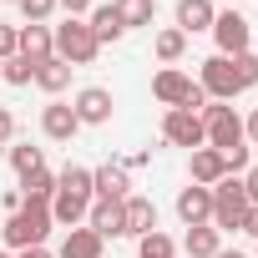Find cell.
I'll return each mask as SVG.
<instances>
[{"mask_svg":"<svg viewBox=\"0 0 258 258\" xmlns=\"http://www.w3.org/2000/svg\"><path fill=\"white\" fill-rule=\"evenodd\" d=\"M16 56H26L31 66L51 61V56H56V36H51V26H21V46H16Z\"/></svg>","mask_w":258,"mask_h":258,"instance_id":"4fadbf2b","label":"cell"},{"mask_svg":"<svg viewBox=\"0 0 258 258\" xmlns=\"http://www.w3.org/2000/svg\"><path fill=\"white\" fill-rule=\"evenodd\" d=\"M198 86H203L208 101H233V96L248 91V81H243V71H238L233 56H208L203 71H198Z\"/></svg>","mask_w":258,"mask_h":258,"instance_id":"7a4b0ae2","label":"cell"},{"mask_svg":"<svg viewBox=\"0 0 258 258\" xmlns=\"http://www.w3.org/2000/svg\"><path fill=\"white\" fill-rule=\"evenodd\" d=\"M41 132H46L51 142H71V137L81 132V116L71 111V101H51V106L41 111Z\"/></svg>","mask_w":258,"mask_h":258,"instance_id":"7c38bea8","label":"cell"},{"mask_svg":"<svg viewBox=\"0 0 258 258\" xmlns=\"http://www.w3.org/2000/svg\"><path fill=\"white\" fill-rule=\"evenodd\" d=\"M248 192H243V177H223L213 182V228L218 233H243V218H248Z\"/></svg>","mask_w":258,"mask_h":258,"instance_id":"3957f363","label":"cell"},{"mask_svg":"<svg viewBox=\"0 0 258 258\" xmlns=\"http://www.w3.org/2000/svg\"><path fill=\"white\" fill-rule=\"evenodd\" d=\"M172 253H177V243H172L162 228H152V233L137 238V258H172Z\"/></svg>","mask_w":258,"mask_h":258,"instance_id":"83f0119b","label":"cell"},{"mask_svg":"<svg viewBox=\"0 0 258 258\" xmlns=\"http://www.w3.org/2000/svg\"><path fill=\"white\" fill-rule=\"evenodd\" d=\"M213 41H218V56H243V51H248V41H253V26L238 16V6L218 11V21H213Z\"/></svg>","mask_w":258,"mask_h":258,"instance_id":"52a82bcc","label":"cell"},{"mask_svg":"<svg viewBox=\"0 0 258 258\" xmlns=\"http://www.w3.org/2000/svg\"><path fill=\"white\" fill-rule=\"evenodd\" d=\"M121 213H126V233L132 238H142V233H152L157 228V208H152V198H121Z\"/></svg>","mask_w":258,"mask_h":258,"instance_id":"ac0fdd59","label":"cell"},{"mask_svg":"<svg viewBox=\"0 0 258 258\" xmlns=\"http://www.w3.org/2000/svg\"><path fill=\"white\" fill-rule=\"evenodd\" d=\"M218 248H223V233H218L213 223H198V228H187V238H182V253H187V258H218Z\"/></svg>","mask_w":258,"mask_h":258,"instance_id":"ffe728a7","label":"cell"},{"mask_svg":"<svg viewBox=\"0 0 258 258\" xmlns=\"http://www.w3.org/2000/svg\"><path fill=\"white\" fill-rule=\"evenodd\" d=\"M152 96H157L162 106H187V111H203V106H208L203 86H198L187 71H177V66H162V71L152 76Z\"/></svg>","mask_w":258,"mask_h":258,"instance_id":"5b68a950","label":"cell"},{"mask_svg":"<svg viewBox=\"0 0 258 258\" xmlns=\"http://www.w3.org/2000/svg\"><path fill=\"white\" fill-rule=\"evenodd\" d=\"M111 106H116V101H111L106 86H81L76 101H71V111L81 116V126H106V121H111Z\"/></svg>","mask_w":258,"mask_h":258,"instance_id":"30bf717a","label":"cell"},{"mask_svg":"<svg viewBox=\"0 0 258 258\" xmlns=\"http://www.w3.org/2000/svg\"><path fill=\"white\" fill-rule=\"evenodd\" d=\"M51 36H56V56H61L71 71H76V66H91L96 51H101L96 36H91V26H86V21H71V16H66V26H56Z\"/></svg>","mask_w":258,"mask_h":258,"instance_id":"8992f818","label":"cell"},{"mask_svg":"<svg viewBox=\"0 0 258 258\" xmlns=\"http://www.w3.org/2000/svg\"><path fill=\"white\" fill-rule=\"evenodd\" d=\"M16 258H56L51 248H26V253H16Z\"/></svg>","mask_w":258,"mask_h":258,"instance_id":"8d00e7d4","label":"cell"},{"mask_svg":"<svg viewBox=\"0 0 258 258\" xmlns=\"http://www.w3.org/2000/svg\"><path fill=\"white\" fill-rule=\"evenodd\" d=\"M223 177H228L223 152H218V147H198V152H192V182H198V187H213V182H223Z\"/></svg>","mask_w":258,"mask_h":258,"instance_id":"e0dca14e","label":"cell"},{"mask_svg":"<svg viewBox=\"0 0 258 258\" xmlns=\"http://www.w3.org/2000/svg\"><path fill=\"white\" fill-rule=\"evenodd\" d=\"M86 213H91V203H86V198H71V192H56V198H51V218H56L61 228H81V223H86Z\"/></svg>","mask_w":258,"mask_h":258,"instance_id":"44dd1931","label":"cell"},{"mask_svg":"<svg viewBox=\"0 0 258 258\" xmlns=\"http://www.w3.org/2000/svg\"><path fill=\"white\" fill-rule=\"evenodd\" d=\"M177 218H182V228L213 223V187H198V182H187V187L177 192Z\"/></svg>","mask_w":258,"mask_h":258,"instance_id":"8fae6325","label":"cell"},{"mask_svg":"<svg viewBox=\"0 0 258 258\" xmlns=\"http://www.w3.org/2000/svg\"><path fill=\"white\" fill-rule=\"evenodd\" d=\"M86 26H91V36H96V46H106V41H121V36H126V26H121V16H116V6H91V16H86Z\"/></svg>","mask_w":258,"mask_h":258,"instance_id":"d6986e66","label":"cell"},{"mask_svg":"<svg viewBox=\"0 0 258 258\" xmlns=\"http://www.w3.org/2000/svg\"><path fill=\"white\" fill-rule=\"evenodd\" d=\"M11 167H16V177H31V172L46 167V152L31 147V142H16V147H11Z\"/></svg>","mask_w":258,"mask_h":258,"instance_id":"4316f807","label":"cell"},{"mask_svg":"<svg viewBox=\"0 0 258 258\" xmlns=\"http://www.w3.org/2000/svg\"><path fill=\"white\" fill-rule=\"evenodd\" d=\"M243 192H248V203L258 208V167H248V172H243Z\"/></svg>","mask_w":258,"mask_h":258,"instance_id":"836d02e7","label":"cell"},{"mask_svg":"<svg viewBox=\"0 0 258 258\" xmlns=\"http://www.w3.org/2000/svg\"><path fill=\"white\" fill-rule=\"evenodd\" d=\"M86 228H91L96 238H121V233H126V213H121V203H91Z\"/></svg>","mask_w":258,"mask_h":258,"instance_id":"9a60e30c","label":"cell"},{"mask_svg":"<svg viewBox=\"0 0 258 258\" xmlns=\"http://www.w3.org/2000/svg\"><path fill=\"white\" fill-rule=\"evenodd\" d=\"M56 228L51 208L41 203H26L21 213L6 218V228H0V238H6V253H26V248H46V233Z\"/></svg>","mask_w":258,"mask_h":258,"instance_id":"6da1fadb","label":"cell"},{"mask_svg":"<svg viewBox=\"0 0 258 258\" xmlns=\"http://www.w3.org/2000/svg\"><path fill=\"white\" fill-rule=\"evenodd\" d=\"M11 137H16V116L0 106V147H11Z\"/></svg>","mask_w":258,"mask_h":258,"instance_id":"d6a6232c","label":"cell"},{"mask_svg":"<svg viewBox=\"0 0 258 258\" xmlns=\"http://www.w3.org/2000/svg\"><path fill=\"white\" fill-rule=\"evenodd\" d=\"M162 137H167L172 147H187V152L208 147L203 121H198V111H187V106H167V116H162Z\"/></svg>","mask_w":258,"mask_h":258,"instance_id":"ba28073f","label":"cell"},{"mask_svg":"<svg viewBox=\"0 0 258 258\" xmlns=\"http://www.w3.org/2000/svg\"><path fill=\"white\" fill-rule=\"evenodd\" d=\"M56 11H66L71 21H86L91 16V0H56Z\"/></svg>","mask_w":258,"mask_h":258,"instance_id":"1f68e13d","label":"cell"},{"mask_svg":"<svg viewBox=\"0 0 258 258\" xmlns=\"http://www.w3.org/2000/svg\"><path fill=\"white\" fill-rule=\"evenodd\" d=\"M0 81H11V86H31L36 81V66L26 56H11V61H0Z\"/></svg>","mask_w":258,"mask_h":258,"instance_id":"f1b7e54d","label":"cell"},{"mask_svg":"<svg viewBox=\"0 0 258 258\" xmlns=\"http://www.w3.org/2000/svg\"><path fill=\"white\" fill-rule=\"evenodd\" d=\"M111 6H116V16H121V26H126V31L152 26V16H157V0H111Z\"/></svg>","mask_w":258,"mask_h":258,"instance_id":"cb8c5ba5","label":"cell"},{"mask_svg":"<svg viewBox=\"0 0 258 258\" xmlns=\"http://www.w3.org/2000/svg\"><path fill=\"white\" fill-rule=\"evenodd\" d=\"M91 198H96V203H121V198H132V177H126V167H121V162L91 167Z\"/></svg>","mask_w":258,"mask_h":258,"instance_id":"9c48e42d","label":"cell"},{"mask_svg":"<svg viewBox=\"0 0 258 258\" xmlns=\"http://www.w3.org/2000/svg\"><path fill=\"white\" fill-rule=\"evenodd\" d=\"M233 6H238V0H233Z\"/></svg>","mask_w":258,"mask_h":258,"instance_id":"60d3db41","label":"cell"},{"mask_svg":"<svg viewBox=\"0 0 258 258\" xmlns=\"http://www.w3.org/2000/svg\"><path fill=\"white\" fill-rule=\"evenodd\" d=\"M243 142H253V147H258V111L243 121Z\"/></svg>","mask_w":258,"mask_h":258,"instance_id":"e575fe53","label":"cell"},{"mask_svg":"<svg viewBox=\"0 0 258 258\" xmlns=\"http://www.w3.org/2000/svg\"><path fill=\"white\" fill-rule=\"evenodd\" d=\"M16 46H21V31H16V26H0V61H11Z\"/></svg>","mask_w":258,"mask_h":258,"instance_id":"4dcf8cb0","label":"cell"},{"mask_svg":"<svg viewBox=\"0 0 258 258\" xmlns=\"http://www.w3.org/2000/svg\"><path fill=\"white\" fill-rule=\"evenodd\" d=\"M101 253H106V238H96L86 223L81 228H66V238L56 248V258H101Z\"/></svg>","mask_w":258,"mask_h":258,"instance_id":"5bb4252c","label":"cell"},{"mask_svg":"<svg viewBox=\"0 0 258 258\" xmlns=\"http://www.w3.org/2000/svg\"><path fill=\"white\" fill-rule=\"evenodd\" d=\"M56 192H71V198H86V203H96L91 198V167H66V172H56Z\"/></svg>","mask_w":258,"mask_h":258,"instance_id":"d4e9b609","label":"cell"},{"mask_svg":"<svg viewBox=\"0 0 258 258\" xmlns=\"http://www.w3.org/2000/svg\"><path fill=\"white\" fill-rule=\"evenodd\" d=\"M218 21V6L213 0H177V31L192 36V31H213Z\"/></svg>","mask_w":258,"mask_h":258,"instance_id":"2e32d148","label":"cell"},{"mask_svg":"<svg viewBox=\"0 0 258 258\" xmlns=\"http://www.w3.org/2000/svg\"><path fill=\"white\" fill-rule=\"evenodd\" d=\"M21 198H26V203H41V208H51V198H56V172H51V167H41V172L21 177Z\"/></svg>","mask_w":258,"mask_h":258,"instance_id":"603a6c76","label":"cell"},{"mask_svg":"<svg viewBox=\"0 0 258 258\" xmlns=\"http://www.w3.org/2000/svg\"><path fill=\"white\" fill-rule=\"evenodd\" d=\"M198 121H203V137H208V147H218V152H233V147H243V116H238L228 101H208V106L198 111Z\"/></svg>","mask_w":258,"mask_h":258,"instance_id":"277c9868","label":"cell"},{"mask_svg":"<svg viewBox=\"0 0 258 258\" xmlns=\"http://www.w3.org/2000/svg\"><path fill=\"white\" fill-rule=\"evenodd\" d=\"M36 86H41V91H51V96H61V91L71 86V66H66L61 56L41 61V66H36Z\"/></svg>","mask_w":258,"mask_h":258,"instance_id":"7402d4cb","label":"cell"},{"mask_svg":"<svg viewBox=\"0 0 258 258\" xmlns=\"http://www.w3.org/2000/svg\"><path fill=\"white\" fill-rule=\"evenodd\" d=\"M243 233H248V238H258V208H248V218H243Z\"/></svg>","mask_w":258,"mask_h":258,"instance_id":"d590c367","label":"cell"},{"mask_svg":"<svg viewBox=\"0 0 258 258\" xmlns=\"http://www.w3.org/2000/svg\"><path fill=\"white\" fill-rule=\"evenodd\" d=\"M0 258H16V253H6V248H0Z\"/></svg>","mask_w":258,"mask_h":258,"instance_id":"f35d334b","label":"cell"},{"mask_svg":"<svg viewBox=\"0 0 258 258\" xmlns=\"http://www.w3.org/2000/svg\"><path fill=\"white\" fill-rule=\"evenodd\" d=\"M6 6H21V0H6Z\"/></svg>","mask_w":258,"mask_h":258,"instance_id":"ab89813d","label":"cell"},{"mask_svg":"<svg viewBox=\"0 0 258 258\" xmlns=\"http://www.w3.org/2000/svg\"><path fill=\"white\" fill-rule=\"evenodd\" d=\"M218 258H248V253H238V248H218Z\"/></svg>","mask_w":258,"mask_h":258,"instance_id":"74e56055","label":"cell"},{"mask_svg":"<svg viewBox=\"0 0 258 258\" xmlns=\"http://www.w3.org/2000/svg\"><path fill=\"white\" fill-rule=\"evenodd\" d=\"M21 16H26V26H46L56 16V0H21Z\"/></svg>","mask_w":258,"mask_h":258,"instance_id":"f546056e","label":"cell"},{"mask_svg":"<svg viewBox=\"0 0 258 258\" xmlns=\"http://www.w3.org/2000/svg\"><path fill=\"white\" fill-rule=\"evenodd\" d=\"M152 51H157V61H182V51H187V36L177 31V26H167V31H157V41H152Z\"/></svg>","mask_w":258,"mask_h":258,"instance_id":"484cf974","label":"cell"}]
</instances>
